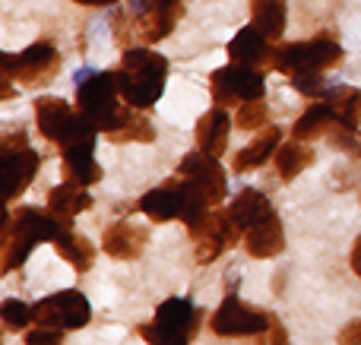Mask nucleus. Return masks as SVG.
<instances>
[{"label":"nucleus","mask_w":361,"mask_h":345,"mask_svg":"<svg viewBox=\"0 0 361 345\" xmlns=\"http://www.w3.org/2000/svg\"><path fill=\"white\" fill-rule=\"evenodd\" d=\"M267 120H269V111H267V105H263V99L241 101V108H238V127H241V130H260Z\"/></svg>","instance_id":"nucleus-31"},{"label":"nucleus","mask_w":361,"mask_h":345,"mask_svg":"<svg viewBox=\"0 0 361 345\" xmlns=\"http://www.w3.org/2000/svg\"><path fill=\"white\" fill-rule=\"evenodd\" d=\"M61 339H63V330H57V327H44V330H32V333H25V342H32V345H38V342L57 345Z\"/></svg>","instance_id":"nucleus-33"},{"label":"nucleus","mask_w":361,"mask_h":345,"mask_svg":"<svg viewBox=\"0 0 361 345\" xmlns=\"http://www.w3.org/2000/svg\"><path fill=\"white\" fill-rule=\"evenodd\" d=\"M169 82V61L152 48H127L124 61L118 67V86L121 95L130 108L146 111L152 108L165 92Z\"/></svg>","instance_id":"nucleus-1"},{"label":"nucleus","mask_w":361,"mask_h":345,"mask_svg":"<svg viewBox=\"0 0 361 345\" xmlns=\"http://www.w3.org/2000/svg\"><path fill=\"white\" fill-rule=\"evenodd\" d=\"M0 317H4L6 330H25L29 323H35V308H29L25 301H16V298H6L4 308H0Z\"/></svg>","instance_id":"nucleus-29"},{"label":"nucleus","mask_w":361,"mask_h":345,"mask_svg":"<svg viewBox=\"0 0 361 345\" xmlns=\"http://www.w3.org/2000/svg\"><path fill=\"white\" fill-rule=\"evenodd\" d=\"M4 165H6V200H16L38 175V158L35 149H29V143L23 146H4Z\"/></svg>","instance_id":"nucleus-14"},{"label":"nucleus","mask_w":361,"mask_h":345,"mask_svg":"<svg viewBox=\"0 0 361 345\" xmlns=\"http://www.w3.org/2000/svg\"><path fill=\"white\" fill-rule=\"evenodd\" d=\"M228 57L235 63H247V67H260L263 61H273V51H269V38L257 29L254 23L244 25L235 38L228 42Z\"/></svg>","instance_id":"nucleus-18"},{"label":"nucleus","mask_w":361,"mask_h":345,"mask_svg":"<svg viewBox=\"0 0 361 345\" xmlns=\"http://www.w3.org/2000/svg\"><path fill=\"white\" fill-rule=\"evenodd\" d=\"M76 4H82V6H111V4H118V0H76Z\"/></svg>","instance_id":"nucleus-37"},{"label":"nucleus","mask_w":361,"mask_h":345,"mask_svg":"<svg viewBox=\"0 0 361 345\" xmlns=\"http://www.w3.org/2000/svg\"><path fill=\"white\" fill-rule=\"evenodd\" d=\"M149 10H180V0H133V16Z\"/></svg>","instance_id":"nucleus-34"},{"label":"nucleus","mask_w":361,"mask_h":345,"mask_svg":"<svg viewBox=\"0 0 361 345\" xmlns=\"http://www.w3.org/2000/svg\"><path fill=\"white\" fill-rule=\"evenodd\" d=\"M200 327V310L187 298H169L159 304L156 320L149 327H140V336L156 345H184L193 339Z\"/></svg>","instance_id":"nucleus-4"},{"label":"nucleus","mask_w":361,"mask_h":345,"mask_svg":"<svg viewBox=\"0 0 361 345\" xmlns=\"http://www.w3.org/2000/svg\"><path fill=\"white\" fill-rule=\"evenodd\" d=\"M282 247H286V232H282V222L276 213L244 232V251L257 260L276 257V253H282Z\"/></svg>","instance_id":"nucleus-17"},{"label":"nucleus","mask_w":361,"mask_h":345,"mask_svg":"<svg viewBox=\"0 0 361 345\" xmlns=\"http://www.w3.org/2000/svg\"><path fill=\"white\" fill-rule=\"evenodd\" d=\"M326 101H330L333 114H336V124L345 130H358L361 127V89L349 86H333L326 89Z\"/></svg>","instance_id":"nucleus-23"},{"label":"nucleus","mask_w":361,"mask_h":345,"mask_svg":"<svg viewBox=\"0 0 361 345\" xmlns=\"http://www.w3.org/2000/svg\"><path fill=\"white\" fill-rule=\"evenodd\" d=\"M63 232H67V225H63L51 209L42 213V209H35V206H25L10 215V222H6V228H4V238L19 234V238H29L38 244V241H57Z\"/></svg>","instance_id":"nucleus-13"},{"label":"nucleus","mask_w":361,"mask_h":345,"mask_svg":"<svg viewBox=\"0 0 361 345\" xmlns=\"http://www.w3.org/2000/svg\"><path fill=\"white\" fill-rule=\"evenodd\" d=\"M276 171H279L282 181H295L305 168L314 165V149L305 143V139H295V143H282L273 156Z\"/></svg>","instance_id":"nucleus-25"},{"label":"nucleus","mask_w":361,"mask_h":345,"mask_svg":"<svg viewBox=\"0 0 361 345\" xmlns=\"http://www.w3.org/2000/svg\"><path fill=\"white\" fill-rule=\"evenodd\" d=\"M343 61V48L333 35H317L311 42H292L279 44L273 51V67L279 73L298 76V73H326Z\"/></svg>","instance_id":"nucleus-3"},{"label":"nucleus","mask_w":361,"mask_h":345,"mask_svg":"<svg viewBox=\"0 0 361 345\" xmlns=\"http://www.w3.org/2000/svg\"><path fill=\"white\" fill-rule=\"evenodd\" d=\"M89 203H92V196L86 194V184H80V181H63L48 194V209L63 225H70L82 209H89Z\"/></svg>","instance_id":"nucleus-19"},{"label":"nucleus","mask_w":361,"mask_h":345,"mask_svg":"<svg viewBox=\"0 0 361 345\" xmlns=\"http://www.w3.org/2000/svg\"><path fill=\"white\" fill-rule=\"evenodd\" d=\"M146 247V228L133 225L127 219H118L102 234V251L114 260H137Z\"/></svg>","instance_id":"nucleus-16"},{"label":"nucleus","mask_w":361,"mask_h":345,"mask_svg":"<svg viewBox=\"0 0 361 345\" xmlns=\"http://www.w3.org/2000/svg\"><path fill=\"white\" fill-rule=\"evenodd\" d=\"M336 124V114H333V108H330V101H324V105H311L305 114H301L298 120H295V139H314V137H320V133H326L330 127Z\"/></svg>","instance_id":"nucleus-26"},{"label":"nucleus","mask_w":361,"mask_h":345,"mask_svg":"<svg viewBox=\"0 0 361 345\" xmlns=\"http://www.w3.org/2000/svg\"><path fill=\"white\" fill-rule=\"evenodd\" d=\"M339 342L343 345H361V320H355L349 330H343V333H339Z\"/></svg>","instance_id":"nucleus-35"},{"label":"nucleus","mask_w":361,"mask_h":345,"mask_svg":"<svg viewBox=\"0 0 361 345\" xmlns=\"http://www.w3.org/2000/svg\"><path fill=\"white\" fill-rule=\"evenodd\" d=\"M228 130H231L228 111L209 108V111L197 120V146L203 152H209V156H222V152L228 149Z\"/></svg>","instance_id":"nucleus-20"},{"label":"nucleus","mask_w":361,"mask_h":345,"mask_svg":"<svg viewBox=\"0 0 361 345\" xmlns=\"http://www.w3.org/2000/svg\"><path fill=\"white\" fill-rule=\"evenodd\" d=\"M95 133H99V127L86 120V124H82V130L76 133V137H70L67 143L61 146L67 177H70V181L86 184V187L102 177V168H99V162H95Z\"/></svg>","instance_id":"nucleus-9"},{"label":"nucleus","mask_w":361,"mask_h":345,"mask_svg":"<svg viewBox=\"0 0 361 345\" xmlns=\"http://www.w3.org/2000/svg\"><path fill=\"white\" fill-rule=\"evenodd\" d=\"M286 16H288L286 0H250V19H254V25L269 42L282 38V32H286Z\"/></svg>","instance_id":"nucleus-24"},{"label":"nucleus","mask_w":361,"mask_h":345,"mask_svg":"<svg viewBox=\"0 0 361 345\" xmlns=\"http://www.w3.org/2000/svg\"><path fill=\"white\" fill-rule=\"evenodd\" d=\"M57 244V253H61L63 260H67L70 266H73L76 272H86L89 266H92V260H95V247L89 244L82 234H76V232H63L61 238L54 241Z\"/></svg>","instance_id":"nucleus-27"},{"label":"nucleus","mask_w":361,"mask_h":345,"mask_svg":"<svg viewBox=\"0 0 361 345\" xmlns=\"http://www.w3.org/2000/svg\"><path fill=\"white\" fill-rule=\"evenodd\" d=\"M228 213H231V222H235L241 232H247V228H254L257 222H263V219L273 215V203L267 200V194L247 187V190H241V194L231 200Z\"/></svg>","instance_id":"nucleus-21"},{"label":"nucleus","mask_w":361,"mask_h":345,"mask_svg":"<svg viewBox=\"0 0 361 345\" xmlns=\"http://www.w3.org/2000/svg\"><path fill=\"white\" fill-rule=\"evenodd\" d=\"M352 270H355V276H361V238L352 247Z\"/></svg>","instance_id":"nucleus-36"},{"label":"nucleus","mask_w":361,"mask_h":345,"mask_svg":"<svg viewBox=\"0 0 361 345\" xmlns=\"http://www.w3.org/2000/svg\"><path fill=\"white\" fill-rule=\"evenodd\" d=\"M114 143H152L156 139V130L146 118H130L118 133H111Z\"/></svg>","instance_id":"nucleus-30"},{"label":"nucleus","mask_w":361,"mask_h":345,"mask_svg":"<svg viewBox=\"0 0 361 345\" xmlns=\"http://www.w3.org/2000/svg\"><path fill=\"white\" fill-rule=\"evenodd\" d=\"M209 327L216 336H263L269 327H273V317L260 308L244 304L241 298L231 291V295L222 301V308L212 314Z\"/></svg>","instance_id":"nucleus-7"},{"label":"nucleus","mask_w":361,"mask_h":345,"mask_svg":"<svg viewBox=\"0 0 361 345\" xmlns=\"http://www.w3.org/2000/svg\"><path fill=\"white\" fill-rule=\"evenodd\" d=\"M121 86H118V70L114 73H92L76 86V101H80V114L95 124L102 133H118L127 120L133 118L130 105H121Z\"/></svg>","instance_id":"nucleus-2"},{"label":"nucleus","mask_w":361,"mask_h":345,"mask_svg":"<svg viewBox=\"0 0 361 345\" xmlns=\"http://www.w3.org/2000/svg\"><path fill=\"white\" fill-rule=\"evenodd\" d=\"M57 63H61V57H57L54 44L35 42L19 54H4V76H10V80L16 76L23 82H44L57 73Z\"/></svg>","instance_id":"nucleus-8"},{"label":"nucleus","mask_w":361,"mask_h":345,"mask_svg":"<svg viewBox=\"0 0 361 345\" xmlns=\"http://www.w3.org/2000/svg\"><path fill=\"white\" fill-rule=\"evenodd\" d=\"M241 228L231 222V213L228 209H219V213H212L209 219L203 222V225L193 232V238H197V260L200 263H212V260L219 257V253L225 251V247H231L238 238H241Z\"/></svg>","instance_id":"nucleus-12"},{"label":"nucleus","mask_w":361,"mask_h":345,"mask_svg":"<svg viewBox=\"0 0 361 345\" xmlns=\"http://www.w3.org/2000/svg\"><path fill=\"white\" fill-rule=\"evenodd\" d=\"M180 10H149V13H137V32L143 42H159L175 29V19Z\"/></svg>","instance_id":"nucleus-28"},{"label":"nucleus","mask_w":361,"mask_h":345,"mask_svg":"<svg viewBox=\"0 0 361 345\" xmlns=\"http://www.w3.org/2000/svg\"><path fill=\"white\" fill-rule=\"evenodd\" d=\"M178 171H180V177H187V181L212 203V206L225 200V171H222V165H219V156H209V152H203V149L187 152V156L180 158Z\"/></svg>","instance_id":"nucleus-10"},{"label":"nucleus","mask_w":361,"mask_h":345,"mask_svg":"<svg viewBox=\"0 0 361 345\" xmlns=\"http://www.w3.org/2000/svg\"><path fill=\"white\" fill-rule=\"evenodd\" d=\"M209 92L219 105L254 101V99H263V92H267V80H263V73L257 67L231 61L228 67H219L216 73L209 76Z\"/></svg>","instance_id":"nucleus-5"},{"label":"nucleus","mask_w":361,"mask_h":345,"mask_svg":"<svg viewBox=\"0 0 361 345\" xmlns=\"http://www.w3.org/2000/svg\"><path fill=\"white\" fill-rule=\"evenodd\" d=\"M279 143H282V127H267V130H260L254 137V143L244 146L235 156V171L244 175V171H250V168H260L263 162H269V158L276 156Z\"/></svg>","instance_id":"nucleus-22"},{"label":"nucleus","mask_w":361,"mask_h":345,"mask_svg":"<svg viewBox=\"0 0 361 345\" xmlns=\"http://www.w3.org/2000/svg\"><path fill=\"white\" fill-rule=\"evenodd\" d=\"M292 82L301 95H311V99H317V95L326 92L324 73H298V76H292Z\"/></svg>","instance_id":"nucleus-32"},{"label":"nucleus","mask_w":361,"mask_h":345,"mask_svg":"<svg viewBox=\"0 0 361 345\" xmlns=\"http://www.w3.org/2000/svg\"><path fill=\"white\" fill-rule=\"evenodd\" d=\"M89 320H92V304L76 289L57 291V295L42 298V301L35 304V323H42V327L82 330Z\"/></svg>","instance_id":"nucleus-6"},{"label":"nucleus","mask_w":361,"mask_h":345,"mask_svg":"<svg viewBox=\"0 0 361 345\" xmlns=\"http://www.w3.org/2000/svg\"><path fill=\"white\" fill-rule=\"evenodd\" d=\"M184 200H187V181L180 177V181H169L162 187L143 194L140 213H146V219L152 222H171V219H180Z\"/></svg>","instance_id":"nucleus-15"},{"label":"nucleus","mask_w":361,"mask_h":345,"mask_svg":"<svg viewBox=\"0 0 361 345\" xmlns=\"http://www.w3.org/2000/svg\"><path fill=\"white\" fill-rule=\"evenodd\" d=\"M35 120H38L42 137L57 146H63L70 137H76V133L82 130V124H86V118H82L80 111H73V108L61 99H38Z\"/></svg>","instance_id":"nucleus-11"}]
</instances>
